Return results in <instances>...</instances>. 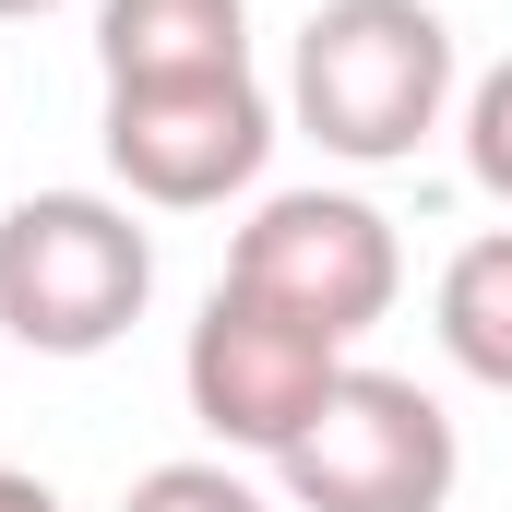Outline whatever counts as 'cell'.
<instances>
[{
    "label": "cell",
    "instance_id": "6da1fadb",
    "mask_svg": "<svg viewBox=\"0 0 512 512\" xmlns=\"http://www.w3.org/2000/svg\"><path fill=\"white\" fill-rule=\"evenodd\" d=\"M286 120L346 167H405L453 120V24L429 0H322L286 60Z\"/></svg>",
    "mask_w": 512,
    "mask_h": 512
},
{
    "label": "cell",
    "instance_id": "7a4b0ae2",
    "mask_svg": "<svg viewBox=\"0 0 512 512\" xmlns=\"http://www.w3.org/2000/svg\"><path fill=\"white\" fill-rule=\"evenodd\" d=\"M155 298V239L108 191H24L0 215V334L24 358H108Z\"/></svg>",
    "mask_w": 512,
    "mask_h": 512
},
{
    "label": "cell",
    "instance_id": "3957f363",
    "mask_svg": "<svg viewBox=\"0 0 512 512\" xmlns=\"http://www.w3.org/2000/svg\"><path fill=\"white\" fill-rule=\"evenodd\" d=\"M286 501L298 512H453L465 441L441 417V393H417L405 370H358L322 393V417L274 453Z\"/></svg>",
    "mask_w": 512,
    "mask_h": 512
},
{
    "label": "cell",
    "instance_id": "277c9868",
    "mask_svg": "<svg viewBox=\"0 0 512 512\" xmlns=\"http://www.w3.org/2000/svg\"><path fill=\"white\" fill-rule=\"evenodd\" d=\"M227 286H251L262 310L358 346L405 298V239H393L382 203H358V191H262L251 227L227 239Z\"/></svg>",
    "mask_w": 512,
    "mask_h": 512
},
{
    "label": "cell",
    "instance_id": "5b68a950",
    "mask_svg": "<svg viewBox=\"0 0 512 512\" xmlns=\"http://www.w3.org/2000/svg\"><path fill=\"white\" fill-rule=\"evenodd\" d=\"M108 179L155 215H203L227 191H251L274 155V96L251 72H191V84H108Z\"/></svg>",
    "mask_w": 512,
    "mask_h": 512
},
{
    "label": "cell",
    "instance_id": "8992f818",
    "mask_svg": "<svg viewBox=\"0 0 512 512\" xmlns=\"http://www.w3.org/2000/svg\"><path fill=\"white\" fill-rule=\"evenodd\" d=\"M334 382H346V346L310 334V322H286V310H262L251 286H215L203 322H191V346H179V393H191L203 441L215 453H262V465L322 417Z\"/></svg>",
    "mask_w": 512,
    "mask_h": 512
},
{
    "label": "cell",
    "instance_id": "52a82bcc",
    "mask_svg": "<svg viewBox=\"0 0 512 512\" xmlns=\"http://www.w3.org/2000/svg\"><path fill=\"white\" fill-rule=\"evenodd\" d=\"M96 72L108 84L251 72V0H96Z\"/></svg>",
    "mask_w": 512,
    "mask_h": 512
},
{
    "label": "cell",
    "instance_id": "ba28073f",
    "mask_svg": "<svg viewBox=\"0 0 512 512\" xmlns=\"http://www.w3.org/2000/svg\"><path fill=\"white\" fill-rule=\"evenodd\" d=\"M429 322H441V358H453L465 382L512 393V227H489V239H465V251L441 262Z\"/></svg>",
    "mask_w": 512,
    "mask_h": 512
},
{
    "label": "cell",
    "instance_id": "9c48e42d",
    "mask_svg": "<svg viewBox=\"0 0 512 512\" xmlns=\"http://www.w3.org/2000/svg\"><path fill=\"white\" fill-rule=\"evenodd\" d=\"M120 512H274V501H262L227 453H179V465H143Z\"/></svg>",
    "mask_w": 512,
    "mask_h": 512
},
{
    "label": "cell",
    "instance_id": "30bf717a",
    "mask_svg": "<svg viewBox=\"0 0 512 512\" xmlns=\"http://www.w3.org/2000/svg\"><path fill=\"white\" fill-rule=\"evenodd\" d=\"M465 179L489 191V203H512V60H489L477 84H465Z\"/></svg>",
    "mask_w": 512,
    "mask_h": 512
},
{
    "label": "cell",
    "instance_id": "8fae6325",
    "mask_svg": "<svg viewBox=\"0 0 512 512\" xmlns=\"http://www.w3.org/2000/svg\"><path fill=\"white\" fill-rule=\"evenodd\" d=\"M0 512H60V489H48V477H24V465H0Z\"/></svg>",
    "mask_w": 512,
    "mask_h": 512
},
{
    "label": "cell",
    "instance_id": "7c38bea8",
    "mask_svg": "<svg viewBox=\"0 0 512 512\" xmlns=\"http://www.w3.org/2000/svg\"><path fill=\"white\" fill-rule=\"evenodd\" d=\"M36 12H60V0H0V24H36Z\"/></svg>",
    "mask_w": 512,
    "mask_h": 512
}]
</instances>
